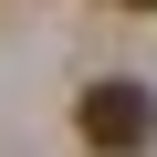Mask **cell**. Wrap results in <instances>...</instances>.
Here are the masks:
<instances>
[{
  "mask_svg": "<svg viewBox=\"0 0 157 157\" xmlns=\"http://www.w3.org/2000/svg\"><path fill=\"white\" fill-rule=\"evenodd\" d=\"M73 126H84L94 157H136V147L157 136V94L126 84V73H105V84H84V115H73Z\"/></svg>",
  "mask_w": 157,
  "mask_h": 157,
  "instance_id": "obj_1",
  "label": "cell"
},
{
  "mask_svg": "<svg viewBox=\"0 0 157 157\" xmlns=\"http://www.w3.org/2000/svg\"><path fill=\"white\" fill-rule=\"evenodd\" d=\"M126 11H157V0H126Z\"/></svg>",
  "mask_w": 157,
  "mask_h": 157,
  "instance_id": "obj_2",
  "label": "cell"
}]
</instances>
